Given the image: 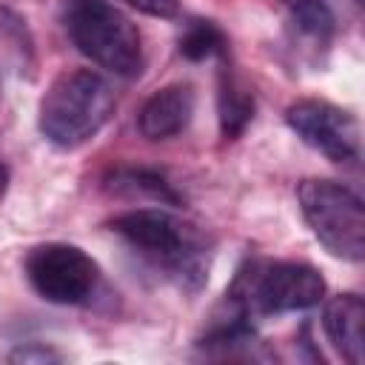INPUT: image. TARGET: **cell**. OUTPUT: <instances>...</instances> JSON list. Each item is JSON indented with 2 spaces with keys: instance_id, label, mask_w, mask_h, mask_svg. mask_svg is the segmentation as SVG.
Segmentation results:
<instances>
[{
  "instance_id": "obj_3",
  "label": "cell",
  "mask_w": 365,
  "mask_h": 365,
  "mask_svg": "<svg viewBox=\"0 0 365 365\" xmlns=\"http://www.w3.org/2000/svg\"><path fill=\"white\" fill-rule=\"evenodd\" d=\"M63 26L77 51L91 63L120 77L143 71L140 29L108 0H63Z\"/></svg>"
},
{
  "instance_id": "obj_14",
  "label": "cell",
  "mask_w": 365,
  "mask_h": 365,
  "mask_svg": "<svg viewBox=\"0 0 365 365\" xmlns=\"http://www.w3.org/2000/svg\"><path fill=\"white\" fill-rule=\"evenodd\" d=\"M9 359H11V362H60L63 354H57L54 348H46V345L31 342V345H23V348L11 351Z\"/></svg>"
},
{
  "instance_id": "obj_13",
  "label": "cell",
  "mask_w": 365,
  "mask_h": 365,
  "mask_svg": "<svg viewBox=\"0 0 365 365\" xmlns=\"http://www.w3.org/2000/svg\"><path fill=\"white\" fill-rule=\"evenodd\" d=\"M225 34L217 23L211 20H188L182 34H180V54L191 63L225 54Z\"/></svg>"
},
{
  "instance_id": "obj_15",
  "label": "cell",
  "mask_w": 365,
  "mask_h": 365,
  "mask_svg": "<svg viewBox=\"0 0 365 365\" xmlns=\"http://www.w3.org/2000/svg\"><path fill=\"white\" fill-rule=\"evenodd\" d=\"M123 3H128L131 9L151 14V17H177V11H180L177 0H123Z\"/></svg>"
},
{
  "instance_id": "obj_2",
  "label": "cell",
  "mask_w": 365,
  "mask_h": 365,
  "mask_svg": "<svg viewBox=\"0 0 365 365\" xmlns=\"http://www.w3.org/2000/svg\"><path fill=\"white\" fill-rule=\"evenodd\" d=\"M117 97L97 71L71 68L51 80L46 88L37 125L40 134L57 148H77L100 134V128L111 120Z\"/></svg>"
},
{
  "instance_id": "obj_9",
  "label": "cell",
  "mask_w": 365,
  "mask_h": 365,
  "mask_svg": "<svg viewBox=\"0 0 365 365\" xmlns=\"http://www.w3.org/2000/svg\"><path fill=\"white\" fill-rule=\"evenodd\" d=\"M322 331L334 351L359 365L365 359V302L359 294H336L325 302L322 311Z\"/></svg>"
},
{
  "instance_id": "obj_4",
  "label": "cell",
  "mask_w": 365,
  "mask_h": 365,
  "mask_svg": "<svg viewBox=\"0 0 365 365\" xmlns=\"http://www.w3.org/2000/svg\"><path fill=\"white\" fill-rule=\"evenodd\" d=\"M251 319L305 311L325 299V279L314 265L282 259H251L225 291Z\"/></svg>"
},
{
  "instance_id": "obj_5",
  "label": "cell",
  "mask_w": 365,
  "mask_h": 365,
  "mask_svg": "<svg viewBox=\"0 0 365 365\" xmlns=\"http://www.w3.org/2000/svg\"><path fill=\"white\" fill-rule=\"evenodd\" d=\"M297 200L308 228L334 257L348 262L365 257V208L354 188L336 180L311 177L299 182Z\"/></svg>"
},
{
  "instance_id": "obj_11",
  "label": "cell",
  "mask_w": 365,
  "mask_h": 365,
  "mask_svg": "<svg viewBox=\"0 0 365 365\" xmlns=\"http://www.w3.org/2000/svg\"><path fill=\"white\" fill-rule=\"evenodd\" d=\"M108 188L128 197H148L160 205H180L182 197L174 191V185L154 168H117L108 177Z\"/></svg>"
},
{
  "instance_id": "obj_6",
  "label": "cell",
  "mask_w": 365,
  "mask_h": 365,
  "mask_svg": "<svg viewBox=\"0 0 365 365\" xmlns=\"http://www.w3.org/2000/svg\"><path fill=\"white\" fill-rule=\"evenodd\" d=\"M29 285L54 305H86L100 288V265L71 242H43L23 262Z\"/></svg>"
},
{
  "instance_id": "obj_8",
  "label": "cell",
  "mask_w": 365,
  "mask_h": 365,
  "mask_svg": "<svg viewBox=\"0 0 365 365\" xmlns=\"http://www.w3.org/2000/svg\"><path fill=\"white\" fill-rule=\"evenodd\" d=\"M194 108H197V94L188 83L163 86L143 103V108L137 114V128L151 143L171 140L188 128Z\"/></svg>"
},
{
  "instance_id": "obj_10",
  "label": "cell",
  "mask_w": 365,
  "mask_h": 365,
  "mask_svg": "<svg viewBox=\"0 0 365 365\" xmlns=\"http://www.w3.org/2000/svg\"><path fill=\"white\" fill-rule=\"evenodd\" d=\"M217 117H220V131H222L225 140H237L248 128V123L254 120V94H251V88L242 86L228 71H222V77H220Z\"/></svg>"
},
{
  "instance_id": "obj_7",
  "label": "cell",
  "mask_w": 365,
  "mask_h": 365,
  "mask_svg": "<svg viewBox=\"0 0 365 365\" xmlns=\"http://www.w3.org/2000/svg\"><path fill=\"white\" fill-rule=\"evenodd\" d=\"M288 128L314 151L339 165H356L359 160V123L351 111L328 100H297L285 111Z\"/></svg>"
},
{
  "instance_id": "obj_16",
  "label": "cell",
  "mask_w": 365,
  "mask_h": 365,
  "mask_svg": "<svg viewBox=\"0 0 365 365\" xmlns=\"http://www.w3.org/2000/svg\"><path fill=\"white\" fill-rule=\"evenodd\" d=\"M6 191H9V168H6L3 163H0V202H3Z\"/></svg>"
},
{
  "instance_id": "obj_1",
  "label": "cell",
  "mask_w": 365,
  "mask_h": 365,
  "mask_svg": "<svg viewBox=\"0 0 365 365\" xmlns=\"http://www.w3.org/2000/svg\"><path fill=\"white\" fill-rule=\"evenodd\" d=\"M111 231L157 274L185 291L202 288L211 268V237L165 208H134L114 217Z\"/></svg>"
},
{
  "instance_id": "obj_12",
  "label": "cell",
  "mask_w": 365,
  "mask_h": 365,
  "mask_svg": "<svg viewBox=\"0 0 365 365\" xmlns=\"http://www.w3.org/2000/svg\"><path fill=\"white\" fill-rule=\"evenodd\" d=\"M291 17V23L311 40L328 43L334 34V11L328 0H279Z\"/></svg>"
}]
</instances>
